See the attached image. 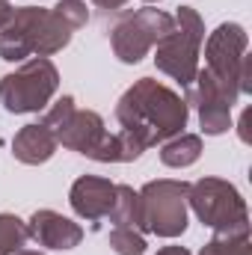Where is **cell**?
Returning <instances> with one entry per match:
<instances>
[{"mask_svg":"<svg viewBox=\"0 0 252 255\" xmlns=\"http://www.w3.org/2000/svg\"><path fill=\"white\" fill-rule=\"evenodd\" d=\"M86 21L89 9L83 0H60L54 9L21 6L0 30V60L24 63L27 57H51L63 51Z\"/></svg>","mask_w":252,"mask_h":255,"instance_id":"cell-1","label":"cell"},{"mask_svg":"<svg viewBox=\"0 0 252 255\" xmlns=\"http://www.w3.org/2000/svg\"><path fill=\"white\" fill-rule=\"evenodd\" d=\"M116 119L122 130L136 136L142 148H151L157 142H166L178 133H184L190 119L187 101L172 92L169 86L139 77L133 86H127L125 95L116 104Z\"/></svg>","mask_w":252,"mask_h":255,"instance_id":"cell-2","label":"cell"},{"mask_svg":"<svg viewBox=\"0 0 252 255\" xmlns=\"http://www.w3.org/2000/svg\"><path fill=\"white\" fill-rule=\"evenodd\" d=\"M187 208H193L196 220L208 226L214 235L223 232H250V208L247 199L232 181L223 178H199L190 184Z\"/></svg>","mask_w":252,"mask_h":255,"instance_id":"cell-3","label":"cell"},{"mask_svg":"<svg viewBox=\"0 0 252 255\" xmlns=\"http://www.w3.org/2000/svg\"><path fill=\"white\" fill-rule=\"evenodd\" d=\"M172 18H175L172 33L154 45L157 48L154 65L187 89L199 71V48L205 42V21L193 6H178Z\"/></svg>","mask_w":252,"mask_h":255,"instance_id":"cell-4","label":"cell"},{"mask_svg":"<svg viewBox=\"0 0 252 255\" xmlns=\"http://www.w3.org/2000/svg\"><path fill=\"white\" fill-rule=\"evenodd\" d=\"M60 89V71L48 57L24 60L15 71L0 77V104L9 113H39Z\"/></svg>","mask_w":252,"mask_h":255,"instance_id":"cell-5","label":"cell"},{"mask_svg":"<svg viewBox=\"0 0 252 255\" xmlns=\"http://www.w3.org/2000/svg\"><path fill=\"white\" fill-rule=\"evenodd\" d=\"M187 181L157 178L142 184L139 196V232H151L157 238H178L187 232Z\"/></svg>","mask_w":252,"mask_h":255,"instance_id":"cell-6","label":"cell"},{"mask_svg":"<svg viewBox=\"0 0 252 255\" xmlns=\"http://www.w3.org/2000/svg\"><path fill=\"white\" fill-rule=\"evenodd\" d=\"M175 27V18L163 9L145 6L136 9L125 18H119L110 30V45L113 54L119 57V63L125 65H136L160 39H166Z\"/></svg>","mask_w":252,"mask_h":255,"instance_id":"cell-7","label":"cell"},{"mask_svg":"<svg viewBox=\"0 0 252 255\" xmlns=\"http://www.w3.org/2000/svg\"><path fill=\"white\" fill-rule=\"evenodd\" d=\"M247 48H250V36L241 24L235 21H226L220 24L208 42H205V71L238 101L241 98V86H238V77H241V63L247 57Z\"/></svg>","mask_w":252,"mask_h":255,"instance_id":"cell-8","label":"cell"},{"mask_svg":"<svg viewBox=\"0 0 252 255\" xmlns=\"http://www.w3.org/2000/svg\"><path fill=\"white\" fill-rule=\"evenodd\" d=\"M187 104L196 107L199 113V125L208 136H220L232 128V107H235V98L205 71L199 68L193 83L187 86Z\"/></svg>","mask_w":252,"mask_h":255,"instance_id":"cell-9","label":"cell"},{"mask_svg":"<svg viewBox=\"0 0 252 255\" xmlns=\"http://www.w3.org/2000/svg\"><path fill=\"white\" fill-rule=\"evenodd\" d=\"M68 202L80 220H89V223L107 220V214L116 202V184L101 175H80L68 190Z\"/></svg>","mask_w":252,"mask_h":255,"instance_id":"cell-10","label":"cell"},{"mask_svg":"<svg viewBox=\"0 0 252 255\" xmlns=\"http://www.w3.org/2000/svg\"><path fill=\"white\" fill-rule=\"evenodd\" d=\"M27 235H30V241H36L45 250H74L83 241V229L51 208H42L30 217Z\"/></svg>","mask_w":252,"mask_h":255,"instance_id":"cell-11","label":"cell"},{"mask_svg":"<svg viewBox=\"0 0 252 255\" xmlns=\"http://www.w3.org/2000/svg\"><path fill=\"white\" fill-rule=\"evenodd\" d=\"M104 136H107V128L95 110H74L68 116V122L57 130V142L63 148H71V151L86 154V157L98 148V142Z\"/></svg>","mask_w":252,"mask_h":255,"instance_id":"cell-12","label":"cell"},{"mask_svg":"<svg viewBox=\"0 0 252 255\" xmlns=\"http://www.w3.org/2000/svg\"><path fill=\"white\" fill-rule=\"evenodd\" d=\"M57 136L42 125V122H33V125H24L15 139H12V154L15 160L27 163V166H39V163H48L57 151Z\"/></svg>","mask_w":252,"mask_h":255,"instance_id":"cell-13","label":"cell"},{"mask_svg":"<svg viewBox=\"0 0 252 255\" xmlns=\"http://www.w3.org/2000/svg\"><path fill=\"white\" fill-rule=\"evenodd\" d=\"M145 148H142V142L136 136H130L127 130H119V133H107L89 157L98 160V163H130Z\"/></svg>","mask_w":252,"mask_h":255,"instance_id":"cell-14","label":"cell"},{"mask_svg":"<svg viewBox=\"0 0 252 255\" xmlns=\"http://www.w3.org/2000/svg\"><path fill=\"white\" fill-rule=\"evenodd\" d=\"M202 157V136L199 133H178L163 142L160 148V163L169 169H187Z\"/></svg>","mask_w":252,"mask_h":255,"instance_id":"cell-15","label":"cell"},{"mask_svg":"<svg viewBox=\"0 0 252 255\" xmlns=\"http://www.w3.org/2000/svg\"><path fill=\"white\" fill-rule=\"evenodd\" d=\"M110 223L113 226H133L139 229V196L127 184H116V202L110 208Z\"/></svg>","mask_w":252,"mask_h":255,"instance_id":"cell-16","label":"cell"},{"mask_svg":"<svg viewBox=\"0 0 252 255\" xmlns=\"http://www.w3.org/2000/svg\"><path fill=\"white\" fill-rule=\"evenodd\" d=\"M199 255H252V244H250V232H223L214 235Z\"/></svg>","mask_w":252,"mask_h":255,"instance_id":"cell-17","label":"cell"},{"mask_svg":"<svg viewBox=\"0 0 252 255\" xmlns=\"http://www.w3.org/2000/svg\"><path fill=\"white\" fill-rule=\"evenodd\" d=\"M27 241V223L15 214H0V255H15L18 250H24Z\"/></svg>","mask_w":252,"mask_h":255,"instance_id":"cell-18","label":"cell"},{"mask_svg":"<svg viewBox=\"0 0 252 255\" xmlns=\"http://www.w3.org/2000/svg\"><path fill=\"white\" fill-rule=\"evenodd\" d=\"M145 238L133 226H113L110 232V250L116 255H142L145 253Z\"/></svg>","mask_w":252,"mask_h":255,"instance_id":"cell-19","label":"cell"},{"mask_svg":"<svg viewBox=\"0 0 252 255\" xmlns=\"http://www.w3.org/2000/svg\"><path fill=\"white\" fill-rule=\"evenodd\" d=\"M74 110H77V107H74V98H71V95H63V98H60L54 107H45L42 125H45L51 133H54V136H57V130H60L65 122H68V116H71Z\"/></svg>","mask_w":252,"mask_h":255,"instance_id":"cell-20","label":"cell"},{"mask_svg":"<svg viewBox=\"0 0 252 255\" xmlns=\"http://www.w3.org/2000/svg\"><path fill=\"white\" fill-rule=\"evenodd\" d=\"M98 9H104V12H119V9H125L127 0H92Z\"/></svg>","mask_w":252,"mask_h":255,"instance_id":"cell-21","label":"cell"},{"mask_svg":"<svg viewBox=\"0 0 252 255\" xmlns=\"http://www.w3.org/2000/svg\"><path fill=\"white\" fill-rule=\"evenodd\" d=\"M12 12H15V9H12V3H9V0H0V30H3L6 24H9Z\"/></svg>","mask_w":252,"mask_h":255,"instance_id":"cell-22","label":"cell"},{"mask_svg":"<svg viewBox=\"0 0 252 255\" xmlns=\"http://www.w3.org/2000/svg\"><path fill=\"white\" fill-rule=\"evenodd\" d=\"M157 255H190V250H184V247H163V250H157Z\"/></svg>","mask_w":252,"mask_h":255,"instance_id":"cell-23","label":"cell"},{"mask_svg":"<svg viewBox=\"0 0 252 255\" xmlns=\"http://www.w3.org/2000/svg\"><path fill=\"white\" fill-rule=\"evenodd\" d=\"M15 255H45V253H39V250H18Z\"/></svg>","mask_w":252,"mask_h":255,"instance_id":"cell-24","label":"cell"},{"mask_svg":"<svg viewBox=\"0 0 252 255\" xmlns=\"http://www.w3.org/2000/svg\"><path fill=\"white\" fill-rule=\"evenodd\" d=\"M145 3H157V0H145Z\"/></svg>","mask_w":252,"mask_h":255,"instance_id":"cell-25","label":"cell"}]
</instances>
